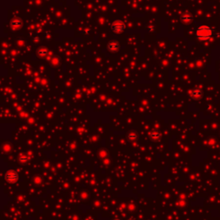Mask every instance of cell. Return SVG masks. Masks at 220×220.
I'll return each mask as SVG.
<instances>
[{
    "mask_svg": "<svg viewBox=\"0 0 220 220\" xmlns=\"http://www.w3.org/2000/svg\"><path fill=\"white\" fill-rule=\"evenodd\" d=\"M213 35V29L207 25H201L196 29V36L202 41H207Z\"/></svg>",
    "mask_w": 220,
    "mask_h": 220,
    "instance_id": "cell-1",
    "label": "cell"
},
{
    "mask_svg": "<svg viewBox=\"0 0 220 220\" xmlns=\"http://www.w3.org/2000/svg\"><path fill=\"white\" fill-rule=\"evenodd\" d=\"M112 31L116 34V35H119V34H121L124 29H125V24L121 22V21H116L113 23L112 25Z\"/></svg>",
    "mask_w": 220,
    "mask_h": 220,
    "instance_id": "cell-2",
    "label": "cell"
},
{
    "mask_svg": "<svg viewBox=\"0 0 220 220\" xmlns=\"http://www.w3.org/2000/svg\"><path fill=\"white\" fill-rule=\"evenodd\" d=\"M5 178L6 180L10 182V183H15L18 180V176L16 172L12 171V170H10L6 173L5 175Z\"/></svg>",
    "mask_w": 220,
    "mask_h": 220,
    "instance_id": "cell-3",
    "label": "cell"
},
{
    "mask_svg": "<svg viewBox=\"0 0 220 220\" xmlns=\"http://www.w3.org/2000/svg\"><path fill=\"white\" fill-rule=\"evenodd\" d=\"M120 47H121V46L119 44V42H117L115 41L110 42L108 44V50L111 52H116L117 51H119Z\"/></svg>",
    "mask_w": 220,
    "mask_h": 220,
    "instance_id": "cell-4",
    "label": "cell"
},
{
    "mask_svg": "<svg viewBox=\"0 0 220 220\" xmlns=\"http://www.w3.org/2000/svg\"><path fill=\"white\" fill-rule=\"evenodd\" d=\"M191 95L193 98H200L202 95H203V92L200 89H194L192 92H191Z\"/></svg>",
    "mask_w": 220,
    "mask_h": 220,
    "instance_id": "cell-5",
    "label": "cell"
},
{
    "mask_svg": "<svg viewBox=\"0 0 220 220\" xmlns=\"http://www.w3.org/2000/svg\"><path fill=\"white\" fill-rule=\"evenodd\" d=\"M192 20H193V17H192V16H191L190 14H188V13H186V14H184V15L181 16V21H182L183 22L188 23V22H190Z\"/></svg>",
    "mask_w": 220,
    "mask_h": 220,
    "instance_id": "cell-6",
    "label": "cell"
},
{
    "mask_svg": "<svg viewBox=\"0 0 220 220\" xmlns=\"http://www.w3.org/2000/svg\"><path fill=\"white\" fill-rule=\"evenodd\" d=\"M159 137H160V134H159L157 132H153L151 134V138L152 139H154V140L158 139V138H159Z\"/></svg>",
    "mask_w": 220,
    "mask_h": 220,
    "instance_id": "cell-7",
    "label": "cell"
},
{
    "mask_svg": "<svg viewBox=\"0 0 220 220\" xmlns=\"http://www.w3.org/2000/svg\"><path fill=\"white\" fill-rule=\"evenodd\" d=\"M11 24H12V26H14L15 28H17V27H19L20 25H21V22L20 21H16V20H13V22H11Z\"/></svg>",
    "mask_w": 220,
    "mask_h": 220,
    "instance_id": "cell-8",
    "label": "cell"
},
{
    "mask_svg": "<svg viewBox=\"0 0 220 220\" xmlns=\"http://www.w3.org/2000/svg\"><path fill=\"white\" fill-rule=\"evenodd\" d=\"M46 53H47V50H46V49H40V50L38 51V54H39V55L44 56Z\"/></svg>",
    "mask_w": 220,
    "mask_h": 220,
    "instance_id": "cell-9",
    "label": "cell"
},
{
    "mask_svg": "<svg viewBox=\"0 0 220 220\" xmlns=\"http://www.w3.org/2000/svg\"><path fill=\"white\" fill-rule=\"evenodd\" d=\"M128 138H129L130 139H135V138H136V135H135V134H130V135L128 136Z\"/></svg>",
    "mask_w": 220,
    "mask_h": 220,
    "instance_id": "cell-10",
    "label": "cell"
}]
</instances>
